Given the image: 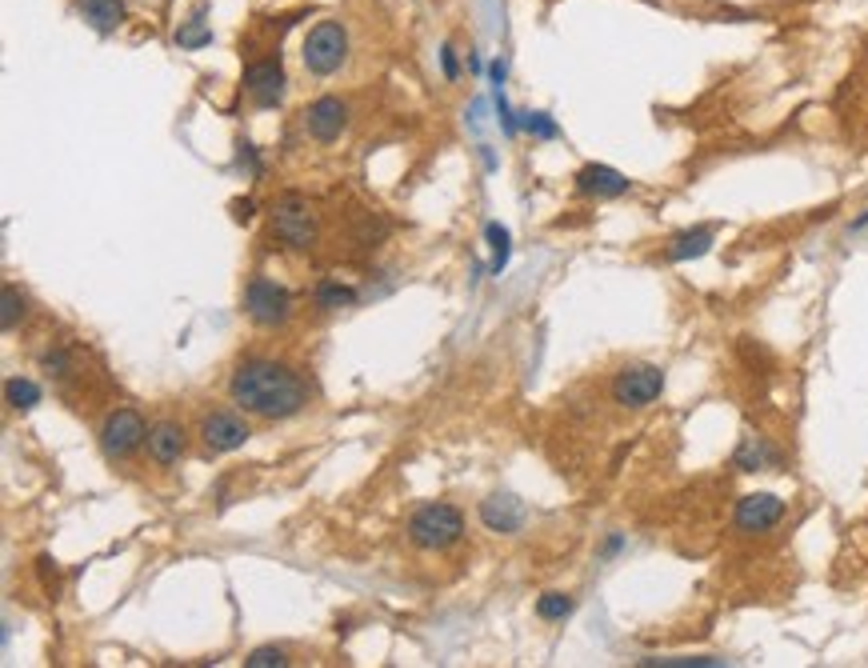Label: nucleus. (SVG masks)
I'll use <instances>...</instances> for the list:
<instances>
[{"label":"nucleus","mask_w":868,"mask_h":668,"mask_svg":"<svg viewBox=\"0 0 868 668\" xmlns=\"http://www.w3.org/2000/svg\"><path fill=\"white\" fill-rule=\"evenodd\" d=\"M4 397H9V405H12V409H20V412H29V409H37V405H40V389L32 385L29 377H9V385H4Z\"/></svg>","instance_id":"obj_18"},{"label":"nucleus","mask_w":868,"mask_h":668,"mask_svg":"<svg viewBox=\"0 0 868 668\" xmlns=\"http://www.w3.org/2000/svg\"><path fill=\"white\" fill-rule=\"evenodd\" d=\"M149 457L152 465H160V469H169V465H177L180 457H184V449H189V437H184V425H177V420H160V425H152L149 429Z\"/></svg>","instance_id":"obj_13"},{"label":"nucleus","mask_w":868,"mask_h":668,"mask_svg":"<svg viewBox=\"0 0 868 668\" xmlns=\"http://www.w3.org/2000/svg\"><path fill=\"white\" fill-rule=\"evenodd\" d=\"M632 189V180L625 172L609 169V164H585L577 172V192L585 197H597V200H612V197H625Z\"/></svg>","instance_id":"obj_14"},{"label":"nucleus","mask_w":868,"mask_h":668,"mask_svg":"<svg viewBox=\"0 0 868 668\" xmlns=\"http://www.w3.org/2000/svg\"><path fill=\"white\" fill-rule=\"evenodd\" d=\"M352 300H357V292L349 285H340V280H325L317 289V309H345Z\"/></svg>","instance_id":"obj_21"},{"label":"nucleus","mask_w":868,"mask_h":668,"mask_svg":"<svg viewBox=\"0 0 868 668\" xmlns=\"http://www.w3.org/2000/svg\"><path fill=\"white\" fill-rule=\"evenodd\" d=\"M149 440V425L137 409H117L100 425V449L109 460H129Z\"/></svg>","instance_id":"obj_6"},{"label":"nucleus","mask_w":868,"mask_h":668,"mask_svg":"<svg viewBox=\"0 0 868 668\" xmlns=\"http://www.w3.org/2000/svg\"><path fill=\"white\" fill-rule=\"evenodd\" d=\"M660 392H665V369L660 365H645V360L625 365L617 372V380H612V400H617L620 409H632V412L649 409Z\"/></svg>","instance_id":"obj_4"},{"label":"nucleus","mask_w":868,"mask_h":668,"mask_svg":"<svg viewBox=\"0 0 868 668\" xmlns=\"http://www.w3.org/2000/svg\"><path fill=\"white\" fill-rule=\"evenodd\" d=\"M780 517H785V500L772 497V492H749V497L737 505L732 525H737V532H745V537H760V532L777 529Z\"/></svg>","instance_id":"obj_9"},{"label":"nucleus","mask_w":868,"mask_h":668,"mask_svg":"<svg viewBox=\"0 0 868 668\" xmlns=\"http://www.w3.org/2000/svg\"><path fill=\"white\" fill-rule=\"evenodd\" d=\"M300 60L312 77H332V72L349 60V32L340 20H320L317 29L305 37V49H300Z\"/></svg>","instance_id":"obj_3"},{"label":"nucleus","mask_w":868,"mask_h":668,"mask_svg":"<svg viewBox=\"0 0 868 668\" xmlns=\"http://www.w3.org/2000/svg\"><path fill=\"white\" fill-rule=\"evenodd\" d=\"M272 232H277V240H285L289 249L305 252L317 245V217H312V209L300 197H285V200H277V209H272Z\"/></svg>","instance_id":"obj_7"},{"label":"nucleus","mask_w":868,"mask_h":668,"mask_svg":"<svg viewBox=\"0 0 868 668\" xmlns=\"http://www.w3.org/2000/svg\"><path fill=\"white\" fill-rule=\"evenodd\" d=\"M249 437H252L249 420L232 409H209L200 417V440H204L209 452H237L249 445Z\"/></svg>","instance_id":"obj_8"},{"label":"nucleus","mask_w":868,"mask_h":668,"mask_svg":"<svg viewBox=\"0 0 868 668\" xmlns=\"http://www.w3.org/2000/svg\"><path fill=\"white\" fill-rule=\"evenodd\" d=\"M489 240H492V249H497L492 272H500V269H505V260H509V232L500 229V225H489Z\"/></svg>","instance_id":"obj_25"},{"label":"nucleus","mask_w":868,"mask_h":668,"mask_svg":"<svg viewBox=\"0 0 868 668\" xmlns=\"http://www.w3.org/2000/svg\"><path fill=\"white\" fill-rule=\"evenodd\" d=\"M177 44H180V49H200V44H212V32L204 29V24H200V17H197V20H189V24L177 32Z\"/></svg>","instance_id":"obj_24"},{"label":"nucleus","mask_w":868,"mask_h":668,"mask_svg":"<svg viewBox=\"0 0 868 668\" xmlns=\"http://www.w3.org/2000/svg\"><path fill=\"white\" fill-rule=\"evenodd\" d=\"M245 312H249V320L260 325V329H280L292 317V297L289 289H280L277 280L252 277L249 289H245Z\"/></svg>","instance_id":"obj_5"},{"label":"nucleus","mask_w":868,"mask_h":668,"mask_svg":"<svg viewBox=\"0 0 868 668\" xmlns=\"http://www.w3.org/2000/svg\"><path fill=\"white\" fill-rule=\"evenodd\" d=\"M229 397L240 412H252V417L265 420H289L309 405V385L289 365L252 357L237 365V372L229 377Z\"/></svg>","instance_id":"obj_1"},{"label":"nucleus","mask_w":868,"mask_h":668,"mask_svg":"<svg viewBox=\"0 0 868 668\" xmlns=\"http://www.w3.org/2000/svg\"><path fill=\"white\" fill-rule=\"evenodd\" d=\"M40 369H44V372H49V377H64V369H69V357H64V352H44V357H40Z\"/></svg>","instance_id":"obj_27"},{"label":"nucleus","mask_w":868,"mask_h":668,"mask_svg":"<svg viewBox=\"0 0 868 668\" xmlns=\"http://www.w3.org/2000/svg\"><path fill=\"white\" fill-rule=\"evenodd\" d=\"M525 520H529V509H525V500L509 497V492H492L489 500H480V525L489 532H512L525 529Z\"/></svg>","instance_id":"obj_12"},{"label":"nucleus","mask_w":868,"mask_h":668,"mask_svg":"<svg viewBox=\"0 0 868 668\" xmlns=\"http://www.w3.org/2000/svg\"><path fill=\"white\" fill-rule=\"evenodd\" d=\"M77 12L89 20L97 32H112V29H120V20H124V0H77Z\"/></svg>","instance_id":"obj_15"},{"label":"nucleus","mask_w":868,"mask_h":668,"mask_svg":"<svg viewBox=\"0 0 868 668\" xmlns=\"http://www.w3.org/2000/svg\"><path fill=\"white\" fill-rule=\"evenodd\" d=\"M460 537H465V517H460V509H452V505L432 500V505H420V509L409 517V540L417 549L445 552V549H452Z\"/></svg>","instance_id":"obj_2"},{"label":"nucleus","mask_w":868,"mask_h":668,"mask_svg":"<svg viewBox=\"0 0 868 668\" xmlns=\"http://www.w3.org/2000/svg\"><path fill=\"white\" fill-rule=\"evenodd\" d=\"M245 665L249 668H285V665H292V660H289V652L277 649V645H265V649H252Z\"/></svg>","instance_id":"obj_23"},{"label":"nucleus","mask_w":868,"mask_h":668,"mask_svg":"<svg viewBox=\"0 0 868 668\" xmlns=\"http://www.w3.org/2000/svg\"><path fill=\"white\" fill-rule=\"evenodd\" d=\"M709 249H712V229H689V232H680V237H672L669 260H697Z\"/></svg>","instance_id":"obj_16"},{"label":"nucleus","mask_w":868,"mask_h":668,"mask_svg":"<svg viewBox=\"0 0 868 668\" xmlns=\"http://www.w3.org/2000/svg\"><path fill=\"white\" fill-rule=\"evenodd\" d=\"M252 217V200H237V220H249Z\"/></svg>","instance_id":"obj_29"},{"label":"nucleus","mask_w":868,"mask_h":668,"mask_svg":"<svg viewBox=\"0 0 868 668\" xmlns=\"http://www.w3.org/2000/svg\"><path fill=\"white\" fill-rule=\"evenodd\" d=\"M345 124H349V104L340 97H320L305 109V129H309V137L320 140V144H332V140L345 132Z\"/></svg>","instance_id":"obj_11"},{"label":"nucleus","mask_w":868,"mask_h":668,"mask_svg":"<svg viewBox=\"0 0 868 668\" xmlns=\"http://www.w3.org/2000/svg\"><path fill=\"white\" fill-rule=\"evenodd\" d=\"M20 320H24V297L12 285H4V292H0V329L12 332Z\"/></svg>","instance_id":"obj_20"},{"label":"nucleus","mask_w":868,"mask_h":668,"mask_svg":"<svg viewBox=\"0 0 868 668\" xmlns=\"http://www.w3.org/2000/svg\"><path fill=\"white\" fill-rule=\"evenodd\" d=\"M737 465H740L745 472H760L765 465H777V452H772L760 437H749V440H745V445L737 449Z\"/></svg>","instance_id":"obj_17"},{"label":"nucleus","mask_w":868,"mask_h":668,"mask_svg":"<svg viewBox=\"0 0 868 668\" xmlns=\"http://www.w3.org/2000/svg\"><path fill=\"white\" fill-rule=\"evenodd\" d=\"M525 129H529L532 137H540V140H552V137H557V124H552V120L545 117V112H529V117H525Z\"/></svg>","instance_id":"obj_26"},{"label":"nucleus","mask_w":868,"mask_h":668,"mask_svg":"<svg viewBox=\"0 0 868 668\" xmlns=\"http://www.w3.org/2000/svg\"><path fill=\"white\" fill-rule=\"evenodd\" d=\"M572 609H577V600H572L569 592H545V597L537 600L540 620H565V617H572Z\"/></svg>","instance_id":"obj_19"},{"label":"nucleus","mask_w":868,"mask_h":668,"mask_svg":"<svg viewBox=\"0 0 868 668\" xmlns=\"http://www.w3.org/2000/svg\"><path fill=\"white\" fill-rule=\"evenodd\" d=\"M440 60H445V77H457V57H452V49H445V52H440Z\"/></svg>","instance_id":"obj_28"},{"label":"nucleus","mask_w":868,"mask_h":668,"mask_svg":"<svg viewBox=\"0 0 868 668\" xmlns=\"http://www.w3.org/2000/svg\"><path fill=\"white\" fill-rule=\"evenodd\" d=\"M645 668H717L725 665L720 657H645Z\"/></svg>","instance_id":"obj_22"},{"label":"nucleus","mask_w":868,"mask_h":668,"mask_svg":"<svg viewBox=\"0 0 868 668\" xmlns=\"http://www.w3.org/2000/svg\"><path fill=\"white\" fill-rule=\"evenodd\" d=\"M245 92L257 100L260 109H277L280 97H285V69H280V57H265L245 64Z\"/></svg>","instance_id":"obj_10"}]
</instances>
